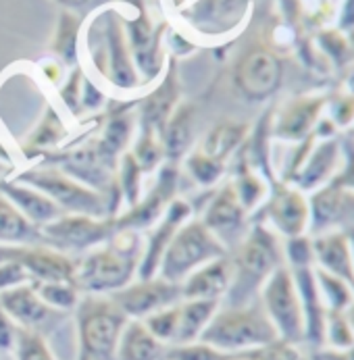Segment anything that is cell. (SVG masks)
<instances>
[{"mask_svg": "<svg viewBox=\"0 0 354 360\" xmlns=\"http://www.w3.org/2000/svg\"><path fill=\"white\" fill-rule=\"evenodd\" d=\"M234 277L225 294V307H242L258 300L263 283L284 262V240L265 223H254L242 238L236 257L232 258Z\"/></svg>", "mask_w": 354, "mask_h": 360, "instance_id": "1", "label": "cell"}, {"mask_svg": "<svg viewBox=\"0 0 354 360\" xmlns=\"http://www.w3.org/2000/svg\"><path fill=\"white\" fill-rule=\"evenodd\" d=\"M279 340L275 327L258 300L242 307H219L198 342L208 344L221 352H246Z\"/></svg>", "mask_w": 354, "mask_h": 360, "instance_id": "2", "label": "cell"}, {"mask_svg": "<svg viewBox=\"0 0 354 360\" xmlns=\"http://www.w3.org/2000/svg\"><path fill=\"white\" fill-rule=\"evenodd\" d=\"M77 342L80 360H115L117 344L127 316L110 296L86 294L77 302Z\"/></svg>", "mask_w": 354, "mask_h": 360, "instance_id": "3", "label": "cell"}, {"mask_svg": "<svg viewBox=\"0 0 354 360\" xmlns=\"http://www.w3.org/2000/svg\"><path fill=\"white\" fill-rule=\"evenodd\" d=\"M221 257H227L225 244L203 221H192L173 233L160 258V279L184 283V279L198 266Z\"/></svg>", "mask_w": 354, "mask_h": 360, "instance_id": "4", "label": "cell"}, {"mask_svg": "<svg viewBox=\"0 0 354 360\" xmlns=\"http://www.w3.org/2000/svg\"><path fill=\"white\" fill-rule=\"evenodd\" d=\"M258 302L269 316L282 342L303 346L304 344V312L301 294L292 271L282 264L260 288Z\"/></svg>", "mask_w": 354, "mask_h": 360, "instance_id": "5", "label": "cell"}, {"mask_svg": "<svg viewBox=\"0 0 354 360\" xmlns=\"http://www.w3.org/2000/svg\"><path fill=\"white\" fill-rule=\"evenodd\" d=\"M136 266L134 255L119 248H104L75 266L73 285L86 294H113L132 283Z\"/></svg>", "mask_w": 354, "mask_h": 360, "instance_id": "6", "label": "cell"}, {"mask_svg": "<svg viewBox=\"0 0 354 360\" xmlns=\"http://www.w3.org/2000/svg\"><path fill=\"white\" fill-rule=\"evenodd\" d=\"M263 212H265V221L258 223H265L282 240L306 236L310 229L308 194H304L294 186L273 181L271 194L263 205Z\"/></svg>", "mask_w": 354, "mask_h": 360, "instance_id": "7", "label": "cell"}, {"mask_svg": "<svg viewBox=\"0 0 354 360\" xmlns=\"http://www.w3.org/2000/svg\"><path fill=\"white\" fill-rule=\"evenodd\" d=\"M0 307L17 327L36 331L40 335L54 329L67 316V312L49 307L30 283H19L2 290Z\"/></svg>", "mask_w": 354, "mask_h": 360, "instance_id": "8", "label": "cell"}, {"mask_svg": "<svg viewBox=\"0 0 354 360\" xmlns=\"http://www.w3.org/2000/svg\"><path fill=\"white\" fill-rule=\"evenodd\" d=\"M113 302L123 310L127 319L142 321L156 310L182 302V283L165 279H140L110 294Z\"/></svg>", "mask_w": 354, "mask_h": 360, "instance_id": "9", "label": "cell"}, {"mask_svg": "<svg viewBox=\"0 0 354 360\" xmlns=\"http://www.w3.org/2000/svg\"><path fill=\"white\" fill-rule=\"evenodd\" d=\"M282 75V60L273 52L267 49H253L238 60L234 82L240 94L248 101H265L277 92Z\"/></svg>", "mask_w": 354, "mask_h": 360, "instance_id": "10", "label": "cell"}, {"mask_svg": "<svg viewBox=\"0 0 354 360\" xmlns=\"http://www.w3.org/2000/svg\"><path fill=\"white\" fill-rule=\"evenodd\" d=\"M310 229L308 236L346 231L354 227V190L327 184L325 188L308 194Z\"/></svg>", "mask_w": 354, "mask_h": 360, "instance_id": "11", "label": "cell"}, {"mask_svg": "<svg viewBox=\"0 0 354 360\" xmlns=\"http://www.w3.org/2000/svg\"><path fill=\"white\" fill-rule=\"evenodd\" d=\"M32 186H36L40 192H44L54 205L65 206L77 214L86 217H99L102 212V200L99 194L88 190L86 186L56 173V171H32L23 175Z\"/></svg>", "mask_w": 354, "mask_h": 360, "instance_id": "12", "label": "cell"}, {"mask_svg": "<svg viewBox=\"0 0 354 360\" xmlns=\"http://www.w3.org/2000/svg\"><path fill=\"white\" fill-rule=\"evenodd\" d=\"M102 49H104V75L106 79L121 88V90H134L140 84V75L136 71V65L132 60V52L127 46L125 34L117 21L115 13H108L102 30Z\"/></svg>", "mask_w": 354, "mask_h": 360, "instance_id": "13", "label": "cell"}, {"mask_svg": "<svg viewBox=\"0 0 354 360\" xmlns=\"http://www.w3.org/2000/svg\"><path fill=\"white\" fill-rule=\"evenodd\" d=\"M342 167V140L340 136L336 138H325V140H315L310 153L303 162L301 171L296 173L292 186L298 188L304 194H312L327 184L334 181Z\"/></svg>", "mask_w": 354, "mask_h": 360, "instance_id": "14", "label": "cell"}, {"mask_svg": "<svg viewBox=\"0 0 354 360\" xmlns=\"http://www.w3.org/2000/svg\"><path fill=\"white\" fill-rule=\"evenodd\" d=\"M325 106L327 101L321 96H303L298 101H292L275 115L271 136L277 142H303L315 134Z\"/></svg>", "mask_w": 354, "mask_h": 360, "instance_id": "15", "label": "cell"}, {"mask_svg": "<svg viewBox=\"0 0 354 360\" xmlns=\"http://www.w3.org/2000/svg\"><path fill=\"white\" fill-rule=\"evenodd\" d=\"M113 233L110 221H96L94 217H63L44 225L42 236L58 248L82 250L96 242H102Z\"/></svg>", "mask_w": 354, "mask_h": 360, "instance_id": "16", "label": "cell"}, {"mask_svg": "<svg viewBox=\"0 0 354 360\" xmlns=\"http://www.w3.org/2000/svg\"><path fill=\"white\" fill-rule=\"evenodd\" d=\"M234 277L232 258L221 257L198 266L182 283V300H223Z\"/></svg>", "mask_w": 354, "mask_h": 360, "instance_id": "17", "label": "cell"}, {"mask_svg": "<svg viewBox=\"0 0 354 360\" xmlns=\"http://www.w3.org/2000/svg\"><path fill=\"white\" fill-rule=\"evenodd\" d=\"M312 242V260L315 269L336 275L348 281L354 288V266L350 244L346 231H329L310 236Z\"/></svg>", "mask_w": 354, "mask_h": 360, "instance_id": "18", "label": "cell"}, {"mask_svg": "<svg viewBox=\"0 0 354 360\" xmlns=\"http://www.w3.org/2000/svg\"><path fill=\"white\" fill-rule=\"evenodd\" d=\"M246 210L240 202L232 184L223 186L204 212L203 223L225 244L227 240L242 233L246 223Z\"/></svg>", "mask_w": 354, "mask_h": 360, "instance_id": "19", "label": "cell"}, {"mask_svg": "<svg viewBox=\"0 0 354 360\" xmlns=\"http://www.w3.org/2000/svg\"><path fill=\"white\" fill-rule=\"evenodd\" d=\"M125 40L134 56L138 75L142 73L146 79H152L160 69V56H158V34L154 32L146 13H140L136 19L127 21Z\"/></svg>", "mask_w": 354, "mask_h": 360, "instance_id": "20", "label": "cell"}, {"mask_svg": "<svg viewBox=\"0 0 354 360\" xmlns=\"http://www.w3.org/2000/svg\"><path fill=\"white\" fill-rule=\"evenodd\" d=\"M17 262L23 266L27 277H34V281H49V283H73L75 264L63 255H56L51 250L34 248L21 252Z\"/></svg>", "mask_w": 354, "mask_h": 360, "instance_id": "21", "label": "cell"}, {"mask_svg": "<svg viewBox=\"0 0 354 360\" xmlns=\"http://www.w3.org/2000/svg\"><path fill=\"white\" fill-rule=\"evenodd\" d=\"M251 0H198L190 8V19L201 30L225 32L248 11Z\"/></svg>", "mask_w": 354, "mask_h": 360, "instance_id": "22", "label": "cell"}, {"mask_svg": "<svg viewBox=\"0 0 354 360\" xmlns=\"http://www.w3.org/2000/svg\"><path fill=\"white\" fill-rule=\"evenodd\" d=\"M167 346L158 342L142 321H127L121 331L115 360H165Z\"/></svg>", "mask_w": 354, "mask_h": 360, "instance_id": "23", "label": "cell"}, {"mask_svg": "<svg viewBox=\"0 0 354 360\" xmlns=\"http://www.w3.org/2000/svg\"><path fill=\"white\" fill-rule=\"evenodd\" d=\"M190 208L184 202H173V206L169 208V214L165 217V221L158 225L156 231H152L151 238V246L144 255V260H142V266H140V279H152L156 266L160 264V258L165 255L175 229L179 227V223L188 217Z\"/></svg>", "mask_w": 354, "mask_h": 360, "instance_id": "24", "label": "cell"}, {"mask_svg": "<svg viewBox=\"0 0 354 360\" xmlns=\"http://www.w3.org/2000/svg\"><path fill=\"white\" fill-rule=\"evenodd\" d=\"M219 300H182L179 302V323L177 333L171 346L192 344L198 342L204 327L213 319V314L219 310Z\"/></svg>", "mask_w": 354, "mask_h": 360, "instance_id": "25", "label": "cell"}, {"mask_svg": "<svg viewBox=\"0 0 354 360\" xmlns=\"http://www.w3.org/2000/svg\"><path fill=\"white\" fill-rule=\"evenodd\" d=\"M0 192L34 223H51L61 214L58 206L54 205L49 196H44L36 190L23 188V186H13V184H2Z\"/></svg>", "mask_w": 354, "mask_h": 360, "instance_id": "26", "label": "cell"}, {"mask_svg": "<svg viewBox=\"0 0 354 360\" xmlns=\"http://www.w3.org/2000/svg\"><path fill=\"white\" fill-rule=\"evenodd\" d=\"M175 98H177L175 77L167 75V79L142 104V125H144V131H152L154 134L156 129L165 127V123L169 121V117L173 112Z\"/></svg>", "mask_w": 354, "mask_h": 360, "instance_id": "27", "label": "cell"}, {"mask_svg": "<svg viewBox=\"0 0 354 360\" xmlns=\"http://www.w3.org/2000/svg\"><path fill=\"white\" fill-rule=\"evenodd\" d=\"M248 129L251 127L244 123H221L206 136L201 153L225 165V158L234 155L236 148H240L242 142L246 140Z\"/></svg>", "mask_w": 354, "mask_h": 360, "instance_id": "28", "label": "cell"}, {"mask_svg": "<svg viewBox=\"0 0 354 360\" xmlns=\"http://www.w3.org/2000/svg\"><path fill=\"white\" fill-rule=\"evenodd\" d=\"M38 233L32 221L0 192V242L23 244L36 240Z\"/></svg>", "mask_w": 354, "mask_h": 360, "instance_id": "29", "label": "cell"}, {"mask_svg": "<svg viewBox=\"0 0 354 360\" xmlns=\"http://www.w3.org/2000/svg\"><path fill=\"white\" fill-rule=\"evenodd\" d=\"M315 279H317L319 296L327 312H346L353 307L354 288L348 281L336 275H329L325 271H319V269H315Z\"/></svg>", "mask_w": 354, "mask_h": 360, "instance_id": "30", "label": "cell"}, {"mask_svg": "<svg viewBox=\"0 0 354 360\" xmlns=\"http://www.w3.org/2000/svg\"><path fill=\"white\" fill-rule=\"evenodd\" d=\"M165 146L171 158L182 156L192 142V108L188 104L177 106L165 123Z\"/></svg>", "mask_w": 354, "mask_h": 360, "instance_id": "31", "label": "cell"}, {"mask_svg": "<svg viewBox=\"0 0 354 360\" xmlns=\"http://www.w3.org/2000/svg\"><path fill=\"white\" fill-rule=\"evenodd\" d=\"M354 346V327L346 312H327L323 327V346L329 350H346Z\"/></svg>", "mask_w": 354, "mask_h": 360, "instance_id": "32", "label": "cell"}, {"mask_svg": "<svg viewBox=\"0 0 354 360\" xmlns=\"http://www.w3.org/2000/svg\"><path fill=\"white\" fill-rule=\"evenodd\" d=\"M32 288L38 292V296L56 310L75 309L80 302V292L75 290L73 283H49V281H34Z\"/></svg>", "mask_w": 354, "mask_h": 360, "instance_id": "33", "label": "cell"}, {"mask_svg": "<svg viewBox=\"0 0 354 360\" xmlns=\"http://www.w3.org/2000/svg\"><path fill=\"white\" fill-rule=\"evenodd\" d=\"M13 354L17 360H56L44 335L21 327H17Z\"/></svg>", "mask_w": 354, "mask_h": 360, "instance_id": "34", "label": "cell"}, {"mask_svg": "<svg viewBox=\"0 0 354 360\" xmlns=\"http://www.w3.org/2000/svg\"><path fill=\"white\" fill-rule=\"evenodd\" d=\"M142 323L158 342H163L165 346H171L177 333V323H179V302L152 312L146 319H142Z\"/></svg>", "mask_w": 354, "mask_h": 360, "instance_id": "35", "label": "cell"}, {"mask_svg": "<svg viewBox=\"0 0 354 360\" xmlns=\"http://www.w3.org/2000/svg\"><path fill=\"white\" fill-rule=\"evenodd\" d=\"M77 30L80 23L77 19L65 11L61 15L58 27H56V36H54V51L65 60V63H73L75 60V51H77Z\"/></svg>", "mask_w": 354, "mask_h": 360, "instance_id": "36", "label": "cell"}, {"mask_svg": "<svg viewBox=\"0 0 354 360\" xmlns=\"http://www.w3.org/2000/svg\"><path fill=\"white\" fill-rule=\"evenodd\" d=\"M165 360H229V354L203 342H192L182 346H167Z\"/></svg>", "mask_w": 354, "mask_h": 360, "instance_id": "37", "label": "cell"}, {"mask_svg": "<svg viewBox=\"0 0 354 360\" xmlns=\"http://www.w3.org/2000/svg\"><path fill=\"white\" fill-rule=\"evenodd\" d=\"M284 262L288 269L315 266L312 260V242L310 236H298L292 240H284Z\"/></svg>", "mask_w": 354, "mask_h": 360, "instance_id": "38", "label": "cell"}, {"mask_svg": "<svg viewBox=\"0 0 354 360\" xmlns=\"http://www.w3.org/2000/svg\"><path fill=\"white\" fill-rule=\"evenodd\" d=\"M188 171L192 173V177H194L198 184L210 186V184H215V181L223 175L225 165L219 162V160L208 158V156L203 155V153L198 150V153H194V155L190 156V160H188Z\"/></svg>", "mask_w": 354, "mask_h": 360, "instance_id": "39", "label": "cell"}, {"mask_svg": "<svg viewBox=\"0 0 354 360\" xmlns=\"http://www.w3.org/2000/svg\"><path fill=\"white\" fill-rule=\"evenodd\" d=\"M342 140V167L331 184L354 190V134L353 129L340 136Z\"/></svg>", "mask_w": 354, "mask_h": 360, "instance_id": "40", "label": "cell"}, {"mask_svg": "<svg viewBox=\"0 0 354 360\" xmlns=\"http://www.w3.org/2000/svg\"><path fill=\"white\" fill-rule=\"evenodd\" d=\"M160 156H163V150H160L158 142L154 140V134L152 131H144L140 142H138V148L134 150L136 162L140 165V169L148 171L160 160Z\"/></svg>", "mask_w": 354, "mask_h": 360, "instance_id": "41", "label": "cell"}, {"mask_svg": "<svg viewBox=\"0 0 354 360\" xmlns=\"http://www.w3.org/2000/svg\"><path fill=\"white\" fill-rule=\"evenodd\" d=\"M140 165L136 162L134 155L123 156V165H121V186L129 198V202L134 205L138 200V177H140Z\"/></svg>", "mask_w": 354, "mask_h": 360, "instance_id": "42", "label": "cell"}, {"mask_svg": "<svg viewBox=\"0 0 354 360\" xmlns=\"http://www.w3.org/2000/svg\"><path fill=\"white\" fill-rule=\"evenodd\" d=\"M15 335H17V325L0 307V352H13Z\"/></svg>", "mask_w": 354, "mask_h": 360, "instance_id": "43", "label": "cell"}, {"mask_svg": "<svg viewBox=\"0 0 354 360\" xmlns=\"http://www.w3.org/2000/svg\"><path fill=\"white\" fill-rule=\"evenodd\" d=\"M63 131L61 123H58V117L54 112H49V119L42 123V127L38 129V134L34 136V140H38V144H51L56 140V136Z\"/></svg>", "mask_w": 354, "mask_h": 360, "instance_id": "44", "label": "cell"}, {"mask_svg": "<svg viewBox=\"0 0 354 360\" xmlns=\"http://www.w3.org/2000/svg\"><path fill=\"white\" fill-rule=\"evenodd\" d=\"M310 360H354V346L346 350H329V348H319L312 350Z\"/></svg>", "mask_w": 354, "mask_h": 360, "instance_id": "45", "label": "cell"}, {"mask_svg": "<svg viewBox=\"0 0 354 360\" xmlns=\"http://www.w3.org/2000/svg\"><path fill=\"white\" fill-rule=\"evenodd\" d=\"M61 6H65V8H80V6H84V4H88L90 0H56Z\"/></svg>", "mask_w": 354, "mask_h": 360, "instance_id": "46", "label": "cell"}, {"mask_svg": "<svg viewBox=\"0 0 354 360\" xmlns=\"http://www.w3.org/2000/svg\"><path fill=\"white\" fill-rule=\"evenodd\" d=\"M346 236H348V244H350V255H353V266H354V227L346 229Z\"/></svg>", "mask_w": 354, "mask_h": 360, "instance_id": "47", "label": "cell"}, {"mask_svg": "<svg viewBox=\"0 0 354 360\" xmlns=\"http://www.w3.org/2000/svg\"><path fill=\"white\" fill-rule=\"evenodd\" d=\"M346 314H348V319H350V323H353V327H354V304L350 307V309L346 310Z\"/></svg>", "mask_w": 354, "mask_h": 360, "instance_id": "48", "label": "cell"}, {"mask_svg": "<svg viewBox=\"0 0 354 360\" xmlns=\"http://www.w3.org/2000/svg\"><path fill=\"white\" fill-rule=\"evenodd\" d=\"M353 134H354V127H353Z\"/></svg>", "mask_w": 354, "mask_h": 360, "instance_id": "49", "label": "cell"}]
</instances>
